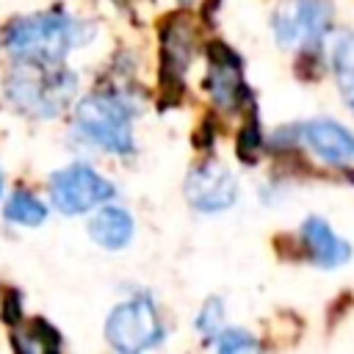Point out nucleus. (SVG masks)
<instances>
[{
    "label": "nucleus",
    "mask_w": 354,
    "mask_h": 354,
    "mask_svg": "<svg viewBox=\"0 0 354 354\" xmlns=\"http://www.w3.org/2000/svg\"><path fill=\"white\" fill-rule=\"evenodd\" d=\"M91 30L66 14H30L8 22L3 30V47L17 61L33 64H61L66 53L80 44Z\"/></svg>",
    "instance_id": "obj_1"
},
{
    "label": "nucleus",
    "mask_w": 354,
    "mask_h": 354,
    "mask_svg": "<svg viewBox=\"0 0 354 354\" xmlns=\"http://www.w3.org/2000/svg\"><path fill=\"white\" fill-rule=\"evenodd\" d=\"M77 77L58 64L19 61L6 77V97L30 116H58L75 97Z\"/></svg>",
    "instance_id": "obj_2"
},
{
    "label": "nucleus",
    "mask_w": 354,
    "mask_h": 354,
    "mask_svg": "<svg viewBox=\"0 0 354 354\" xmlns=\"http://www.w3.org/2000/svg\"><path fill=\"white\" fill-rule=\"evenodd\" d=\"M130 122H133L130 105L119 94H111V91H91L88 97L80 100L75 111L77 130L97 147L116 152V155H130L136 147Z\"/></svg>",
    "instance_id": "obj_3"
},
{
    "label": "nucleus",
    "mask_w": 354,
    "mask_h": 354,
    "mask_svg": "<svg viewBox=\"0 0 354 354\" xmlns=\"http://www.w3.org/2000/svg\"><path fill=\"white\" fill-rule=\"evenodd\" d=\"M108 343L122 354H136L144 348H155L163 340V326L155 304L147 296H136L111 310L105 321Z\"/></svg>",
    "instance_id": "obj_4"
},
{
    "label": "nucleus",
    "mask_w": 354,
    "mask_h": 354,
    "mask_svg": "<svg viewBox=\"0 0 354 354\" xmlns=\"http://www.w3.org/2000/svg\"><path fill=\"white\" fill-rule=\"evenodd\" d=\"M113 194H116V188L86 163H72V166L55 171L50 180V199L66 216L86 213V210L113 199Z\"/></svg>",
    "instance_id": "obj_5"
},
{
    "label": "nucleus",
    "mask_w": 354,
    "mask_h": 354,
    "mask_svg": "<svg viewBox=\"0 0 354 354\" xmlns=\"http://www.w3.org/2000/svg\"><path fill=\"white\" fill-rule=\"evenodd\" d=\"M332 22L326 0H285L274 11V36L282 47H315Z\"/></svg>",
    "instance_id": "obj_6"
},
{
    "label": "nucleus",
    "mask_w": 354,
    "mask_h": 354,
    "mask_svg": "<svg viewBox=\"0 0 354 354\" xmlns=\"http://www.w3.org/2000/svg\"><path fill=\"white\" fill-rule=\"evenodd\" d=\"M238 196V183L232 171L216 160H202L185 177V199L194 210L218 213L227 210Z\"/></svg>",
    "instance_id": "obj_7"
},
{
    "label": "nucleus",
    "mask_w": 354,
    "mask_h": 354,
    "mask_svg": "<svg viewBox=\"0 0 354 354\" xmlns=\"http://www.w3.org/2000/svg\"><path fill=\"white\" fill-rule=\"evenodd\" d=\"M207 55H210V72H207V91H210V97L224 111L238 108V102L246 97V86H243L238 55L227 44H221V41H213L207 47Z\"/></svg>",
    "instance_id": "obj_8"
},
{
    "label": "nucleus",
    "mask_w": 354,
    "mask_h": 354,
    "mask_svg": "<svg viewBox=\"0 0 354 354\" xmlns=\"http://www.w3.org/2000/svg\"><path fill=\"white\" fill-rule=\"evenodd\" d=\"M191 28L185 25V17H174L160 30V88L163 91H180L183 77L191 61Z\"/></svg>",
    "instance_id": "obj_9"
},
{
    "label": "nucleus",
    "mask_w": 354,
    "mask_h": 354,
    "mask_svg": "<svg viewBox=\"0 0 354 354\" xmlns=\"http://www.w3.org/2000/svg\"><path fill=\"white\" fill-rule=\"evenodd\" d=\"M304 141L326 163H335V166L354 163V136L343 124H337L332 119H313V122H307L304 124Z\"/></svg>",
    "instance_id": "obj_10"
},
{
    "label": "nucleus",
    "mask_w": 354,
    "mask_h": 354,
    "mask_svg": "<svg viewBox=\"0 0 354 354\" xmlns=\"http://www.w3.org/2000/svg\"><path fill=\"white\" fill-rule=\"evenodd\" d=\"M301 238L310 249V257L324 268H335L351 257L348 243L343 238H337L324 218H307L301 227Z\"/></svg>",
    "instance_id": "obj_11"
},
{
    "label": "nucleus",
    "mask_w": 354,
    "mask_h": 354,
    "mask_svg": "<svg viewBox=\"0 0 354 354\" xmlns=\"http://www.w3.org/2000/svg\"><path fill=\"white\" fill-rule=\"evenodd\" d=\"M133 216L124 207H102L91 221H88V235L97 246L102 249H124L133 238Z\"/></svg>",
    "instance_id": "obj_12"
},
{
    "label": "nucleus",
    "mask_w": 354,
    "mask_h": 354,
    "mask_svg": "<svg viewBox=\"0 0 354 354\" xmlns=\"http://www.w3.org/2000/svg\"><path fill=\"white\" fill-rule=\"evenodd\" d=\"M332 66L340 86V97L354 108V33H340L332 50Z\"/></svg>",
    "instance_id": "obj_13"
},
{
    "label": "nucleus",
    "mask_w": 354,
    "mask_h": 354,
    "mask_svg": "<svg viewBox=\"0 0 354 354\" xmlns=\"http://www.w3.org/2000/svg\"><path fill=\"white\" fill-rule=\"evenodd\" d=\"M3 216L11 224H19V227H39L47 218V207L30 191H14L11 199L3 207Z\"/></svg>",
    "instance_id": "obj_14"
},
{
    "label": "nucleus",
    "mask_w": 354,
    "mask_h": 354,
    "mask_svg": "<svg viewBox=\"0 0 354 354\" xmlns=\"http://www.w3.org/2000/svg\"><path fill=\"white\" fill-rule=\"evenodd\" d=\"M14 346L19 351H58L61 348V337H58V332L47 321L33 318L30 326L25 329V335L14 337Z\"/></svg>",
    "instance_id": "obj_15"
},
{
    "label": "nucleus",
    "mask_w": 354,
    "mask_h": 354,
    "mask_svg": "<svg viewBox=\"0 0 354 354\" xmlns=\"http://www.w3.org/2000/svg\"><path fill=\"white\" fill-rule=\"evenodd\" d=\"M221 318H224V304H221V299H207L205 301V307L199 310V315H196V329L205 335V337H213V335H218L221 332Z\"/></svg>",
    "instance_id": "obj_16"
},
{
    "label": "nucleus",
    "mask_w": 354,
    "mask_h": 354,
    "mask_svg": "<svg viewBox=\"0 0 354 354\" xmlns=\"http://www.w3.org/2000/svg\"><path fill=\"white\" fill-rule=\"evenodd\" d=\"M216 346H218V351L230 354V351H249V348H257V340L249 337L243 329H227V332H218Z\"/></svg>",
    "instance_id": "obj_17"
},
{
    "label": "nucleus",
    "mask_w": 354,
    "mask_h": 354,
    "mask_svg": "<svg viewBox=\"0 0 354 354\" xmlns=\"http://www.w3.org/2000/svg\"><path fill=\"white\" fill-rule=\"evenodd\" d=\"M257 147H260V130H257V119L252 116V119H249V124L241 130L238 152H241V158L252 160V158H254V152H257Z\"/></svg>",
    "instance_id": "obj_18"
},
{
    "label": "nucleus",
    "mask_w": 354,
    "mask_h": 354,
    "mask_svg": "<svg viewBox=\"0 0 354 354\" xmlns=\"http://www.w3.org/2000/svg\"><path fill=\"white\" fill-rule=\"evenodd\" d=\"M22 299L14 293V290H8L6 293V301H3V318L8 321V324H14V321H19L22 318Z\"/></svg>",
    "instance_id": "obj_19"
},
{
    "label": "nucleus",
    "mask_w": 354,
    "mask_h": 354,
    "mask_svg": "<svg viewBox=\"0 0 354 354\" xmlns=\"http://www.w3.org/2000/svg\"><path fill=\"white\" fill-rule=\"evenodd\" d=\"M0 188H3V180H0Z\"/></svg>",
    "instance_id": "obj_20"
},
{
    "label": "nucleus",
    "mask_w": 354,
    "mask_h": 354,
    "mask_svg": "<svg viewBox=\"0 0 354 354\" xmlns=\"http://www.w3.org/2000/svg\"><path fill=\"white\" fill-rule=\"evenodd\" d=\"M351 180H354V174H351Z\"/></svg>",
    "instance_id": "obj_21"
}]
</instances>
